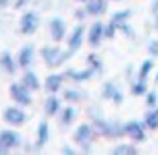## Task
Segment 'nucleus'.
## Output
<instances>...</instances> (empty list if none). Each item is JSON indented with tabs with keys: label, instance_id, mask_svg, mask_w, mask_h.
<instances>
[{
	"label": "nucleus",
	"instance_id": "obj_1",
	"mask_svg": "<svg viewBox=\"0 0 158 155\" xmlns=\"http://www.w3.org/2000/svg\"><path fill=\"white\" fill-rule=\"evenodd\" d=\"M93 127L106 139H122L124 135V123L120 121H106L103 117H95L93 119Z\"/></svg>",
	"mask_w": 158,
	"mask_h": 155
},
{
	"label": "nucleus",
	"instance_id": "obj_2",
	"mask_svg": "<svg viewBox=\"0 0 158 155\" xmlns=\"http://www.w3.org/2000/svg\"><path fill=\"white\" fill-rule=\"evenodd\" d=\"M124 135L134 143H144L148 139V127L144 125V121H126L124 123Z\"/></svg>",
	"mask_w": 158,
	"mask_h": 155
},
{
	"label": "nucleus",
	"instance_id": "obj_3",
	"mask_svg": "<svg viewBox=\"0 0 158 155\" xmlns=\"http://www.w3.org/2000/svg\"><path fill=\"white\" fill-rule=\"evenodd\" d=\"M71 55H73V52H71L69 48L61 50L59 46H45V48L41 50V56L45 59L47 67H59V64H63Z\"/></svg>",
	"mask_w": 158,
	"mask_h": 155
},
{
	"label": "nucleus",
	"instance_id": "obj_4",
	"mask_svg": "<svg viewBox=\"0 0 158 155\" xmlns=\"http://www.w3.org/2000/svg\"><path fill=\"white\" fill-rule=\"evenodd\" d=\"M95 133H98V131H95V127H93V125L83 123V125H79V127L75 129V133H73V141L85 149V147L91 145V141H93V137H95Z\"/></svg>",
	"mask_w": 158,
	"mask_h": 155
},
{
	"label": "nucleus",
	"instance_id": "obj_5",
	"mask_svg": "<svg viewBox=\"0 0 158 155\" xmlns=\"http://www.w3.org/2000/svg\"><path fill=\"white\" fill-rule=\"evenodd\" d=\"M20 143H23V137L16 131H12V129H2L0 131V153H6V151L19 147Z\"/></svg>",
	"mask_w": 158,
	"mask_h": 155
},
{
	"label": "nucleus",
	"instance_id": "obj_6",
	"mask_svg": "<svg viewBox=\"0 0 158 155\" xmlns=\"http://www.w3.org/2000/svg\"><path fill=\"white\" fill-rule=\"evenodd\" d=\"M10 97H12V101L16 103V105H20V107H28L31 103H33L31 91L24 87L23 83H12V85H10Z\"/></svg>",
	"mask_w": 158,
	"mask_h": 155
},
{
	"label": "nucleus",
	"instance_id": "obj_7",
	"mask_svg": "<svg viewBox=\"0 0 158 155\" xmlns=\"http://www.w3.org/2000/svg\"><path fill=\"white\" fill-rule=\"evenodd\" d=\"M19 30H20V34H24V37L35 34V32L39 30V16H37V12H24L23 16H20Z\"/></svg>",
	"mask_w": 158,
	"mask_h": 155
},
{
	"label": "nucleus",
	"instance_id": "obj_8",
	"mask_svg": "<svg viewBox=\"0 0 158 155\" xmlns=\"http://www.w3.org/2000/svg\"><path fill=\"white\" fill-rule=\"evenodd\" d=\"M2 117H4V121L10 127H23V125L27 123V113H24L20 107H6Z\"/></svg>",
	"mask_w": 158,
	"mask_h": 155
},
{
	"label": "nucleus",
	"instance_id": "obj_9",
	"mask_svg": "<svg viewBox=\"0 0 158 155\" xmlns=\"http://www.w3.org/2000/svg\"><path fill=\"white\" fill-rule=\"evenodd\" d=\"M102 97L106 101H112L114 105H122V101H124V93L118 89V85L116 83H112V81H107V83H103V87H102Z\"/></svg>",
	"mask_w": 158,
	"mask_h": 155
},
{
	"label": "nucleus",
	"instance_id": "obj_10",
	"mask_svg": "<svg viewBox=\"0 0 158 155\" xmlns=\"http://www.w3.org/2000/svg\"><path fill=\"white\" fill-rule=\"evenodd\" d=\"M103 38H106V24L103 22H93L87 30V42L91 46H99Z\"/></svg>",
	"mask_w": 158,
	"mask_h": 155
},
{
	"label": "nucleus",
	"instance_id": "obj_11",
	"mask_svg": "<svg viewBox=\"0 0 158 155\" xmlns=\"http://www.w3.org/2000/svg\"><path fill=\"white\" fill-rule=\"evenodd\" d=\"M83 42H85V28L79 24V26L73 28V32H71L69 38H67V48H69L71 52H75V50L81 48Z\"/></svg>",
	"mask_w": 158,
	"mask_h": 155
},
{
	"label": "nucleus",
	"instance_id": "obj_12",
	"mask_svg": "<svg viewBox=\"0 0 158 155\" xmlns=\"http://www.w3.org/2000/svg\"><path fill=\"white\" fill-rule=\"evenodd\" d=\"M49 26H51V38L55 42H61L67 37V24H65L63 18H53Z\"/></svg>",
	"mask_w": 158,
	"mask_h": 155
},
{
	"label": "nucleus",
	"instance_id": "obj_13",
	"mask_svg": "<svg viewBox=\"0 0 158 155\" xmlns=\"http://www.w3.org/2000/svg\"><path fill=\"white\" fill-rule=\"evenodd\" d=\"M107 2L110 0H87L85 2V12L89 16H102L107 12Z\"/></svg>",
	"mask_w": 158,
	"mask_h": 155
},
{
	"label": "nucleus",
	"instance_id": "obj_14",
	"mask_svg": "<svg viewBox=\"0 0 158 155\" xmlns=\"http://www.w3.org/2000/svg\"><path fill=\"white\" fill-rule=\"evenodd\" d=\"M33 59H35L33 46H24V48L19 50V55H16V63H19L20 68H28L31 64H33Z\"/></svg>",
	"mask_w": 158,
	"mask_h": 155
},
{
	"label": "nucleus",
	"instance_id": "obj_15",
	"mask_svg": "<svg viewBox=\"0 0 158 155\" xmlns=\"http://www.w3.org/2000/svg\"><path fill=\"white\" fill-rule=\"evenodd\" d=\"M65 75L71 79V81L83 83V81H89V79H91L93 75H95V71H93L91 67H89V68H83V71H75V68H69V71H67Z\"/></svg>",
	"mask_w": 158,
	"mask_h": 155
},
{
	"label": "nucleus",
	"instance_id": "obj_16",
	"mask_svg": "<svg viewBox=\"0 0 158 155\" xmlns=\"http://www.w3.org/2000/svg\"><path fill=\"white\" fill-rule=\"evenodd\" d=\"M142 121H144V125L148 127V131H158V107H152V109L146 111Z\"/></svg>",
	"mask_w": 158,
	"mask_h": 155
},
{
	"label": "nucleus",
	"instance_id": "obj_17",
	"mask_svg": "<svg viewBox=\"0 0 158 155\" xmlns=\"http://www.w3.org/2000/svg\"><path fill=\"white\" fill-rule=\"evenodd\" d=\"M59 111H61V101L55 97V93H51L49 99L45 101V113L49 117H55V115H59Z\"/></svg>",
	"mask_w": 158,
	"mask_h": 155
},
{
	"label": "nucleus",
	"instance_id": "obj_18",
	"mask_svg": "<svg viewBox=\"0 0 158 155\" xmlns=\"http://www.w3.org/2000/svg\"><path fill=\"white\" fill-rule=\"evenodd\" d=\"M112 153L114 155H136V153H138V147H136L134 141H130V143H118V145L112 149Z\"/></svg>",
	"mask_w": 158,
	"mask_h": 155
},
{
	"label": "nucleus",
	"instance_id": "obj_19",
	"mask_svg": "<svg viewBox=\"0 0 158 155\" xmlns=\"http://www.w3.org/2000/svg\"><path fill=\"white\" fill-rule=\"evenodd\" d=\"M61 85H63V75H49L47 77V81H45V89L49 93H57V91H61Z\"/></svg>",
	"mask_w": 158,
	"mask_h": 155
},
{
	"label": "nucleus",
	"instance_id": "obj_20",
	"mask_svg": "<svg viewBox=\"0 0 158 155\" xmlns=\"http://www.w3.org/2000/svg\"><path fill=\"white\" fill-rule=\"evenodd\" d=\"M130 91H132V95H136V97H144L146 93L150 91L148 89V81L136 77V81H132V85H130Z\"/></svg>",
	"mask_w": 158,
	"mask_h": 155
},
{
	"label": "nucleus",
	"instance_id": "obj_21",
	"mask_svg": "<svg viewBox=\"0 0 158 155\" xmlns=\"http://www.w3.org/2000/svg\"><path fill=\"white\" fill-rule=\"evenodd\" d=\"M20 83H23V85L28 89V91H39V87H41L39 77L33 73V71H27V73L23 75V81H20Z\"/></svg>",
	"mask_w": 158,
	"mask_h": 155
},
{
	"label": "nucleus",
	"instance_id": "obj_22",
	"mask_svg": "<svg viewBox=\"0 0 158 155\" xmlns=\"http://www.w3.org/2000/svg\"><path fill=\"white\" fill-rule=\"evenodd\" d=\"M0 67L4 68L8 75H12L14 68L19 67V63H16V59H12V55H10V52H2V55H0Z\"/></svg>",
	"mask_w": 158,
	"mask_h": 155
},
{
	"label": "nucleus",
	"instance_id": "obj_23",
	"mask_svg": "<svg viewBox=\"0 0 158 155\" xmlns=\"http://www.w3.org/2000/svg\"><path fill=\"white\" fill-rule=\"evenodd\" d=\"M47 139H49V123L47 121H41L39 123V129H37V149H41L43 145L47 143Z\"/></svg>",
	"mask_w": 158,
	"mask_h": 155
},
{
	"label": "nucleus",
	"instance_id": "obj_24",
	"mask_svg": "<svg viewBox=\"0 0 158 155\" xmlns=\"http://www.w3.org/2000/svg\"><path fill=\"white\" fill-rule=\"evenodd\" d=\"M154 73V60L152 56L146 60H142V64L138 67V79H144V81H148V77Z\"/></svg>",
	"mask_w": 158,
	"mask_h": 155
},
{
	"label": "nucleus",
	"instance_id": "obj_25",
	"mask_svg": "<svg viewBox=\"0 0 158 155\" xmlns=\"http://www.w3.org/2000/svg\"><path fill=\"white\" fill-rule=\"evenodd\" d=\"M130 16H132V10H118V12L112 14V22H116L118 26H120V24L128 22V20H130Z\"/></svg>",
	"mask_w": 158,
	"mask_h": 155
},
{
	"label": "nucleus",
	"instance_id": "obj_26",
	"mask_svg": "<svg viewBox=\"0 0 158 155\" xmlns=\"http://www.w3.org/2000/svg\"><path fill=\"white\" fill-rule=\"evenodd\" d=\"M75 115H77V111H75L73 107H65L63 113H61V123L63 125H71L75 121Z\"/></svg>",
	"mask_w": 158,
	"mask_h": 155
},
{
	"label": "nucleus",
	"instance_id": "obj_27",
	"mask_svg": "<svg viewBox=\"0 0 158 155\" xmlns=\"http://www.w3.org/2000/svg\"><path fill=\"white\" fill-rule=\"evenodd\" d=\"M144 103L148 109H152V107H158V93L156 91H148L144 95Z\"/></svg>",
	"mask_w": 158,
	"mask_h": 155
},
{
	"label": "nucleus",
	"instance_id": "obj_28",
	"mask_svg": "<svg viewBox=\"0 0 158 155\" xmlns=\"http://www.w3.org/2000/svg\"><path fill=\"white\" fill-rule=\"evenodd\" d=\"M118 30H120V26H118L116 22H112V20H110V22L106 24V38H114L118 34Z\"/></svg>",
	"mask_w": 158,
	"mask_h": 155
},
{
	"label": "nucleus",
	"instance_id": "obj_29",
	"mask_svg": "<svg viewBox=\"0 0 158 155\" xmlns=\"http://www.w3.org/2000/svg\"><path fill=\"white\" fill-rule=\"evenodd\" d=\"M148 55L152 59H158V38H150L148 41Z\"/></svg>",
	"mask_w": 158,
	"mask_h": 155
},
{
	"label": "nucleus",
	"instance_id": "obj_30",
	"mask_svg": "<svg viewBox=\"0 0 158 155\" xmlns=\"http://www.w3.org/2000/svg\"><path fill=\"white\" fill-rule=\"evenodd\" d=\"M87 60H89V67H91L95 73H98V71H102V60H99L95 55H89V56H87Z\"/></svg>",
	"mask_w": 158,
	"mask_h": 155
},
{
	"label": "nucleus",
	"instance_id": "obj_31",
	"mask_svg": "<svg viewBox=\"0 0 158 155\" xmlns=\"http://www.w3.org/2000/svg\"><path fill=\"white\" fill-rule=\"evenodd\" d=\"M65 99L67 101H81V99H83V93H79V91H75V89H71V91L65 93Z\"/></svg>",
	"mask_w": 158,
	"mask_h": 155
},
{
	"label": "nucleus",
	"instance_id": "obj_32",
	"mask_svg": "<svg viewBox=\"0 0 158 155\" xmlns=\"http://www.w3.org/2000/svg\"><path fill=\"white\" fill-rule=\"evenodd\" d=\"M120 32H124L126 37H134V30H132L130 22H124V24H120Z\"/></svg>",
	"mask_w": 158,
	"mask_h": 155
},
{
	"label": "nucleus",
	"instance_id": "obj_33",
	"mask_svg": "<svg viewBox=\"0 0 158 155\" xmlns=\"http://www.w3.org/2000/svg\"><path fill=\"white\" fill-rule=\"evenodd\" d=\"M152 28H156V30H158V10H154V12H152Z\"/></svg>",
	"mask_w": 158,
	"mask_h": 155
},
{
	"label": "nucleus",
	"instance_id": "obj_34",
	"mask_svg": "<svg viewBox=\"0 0 158 155\" xmlns=\"http://www.w3.org/2000/svg\"><path fill=\"white\" fill-rule=\"evenodd\" d=\"M24 4H27V0H16V2H14L16 8H20V6H24Z\"/></svg>",
	"mask_w": 158,
	"mask_h": 155
},
{
	"label": "nucleus",
	"instance_id": "obj_35",
	"mask_svg": "<svg viewBox=\"0 0 158 155\" xmlns=\"http://www.w3.org/2000/svg\"><path fill=\"white\" fill-rule=\"evenodd\" d=\"M154 83H156V85H158V71H156V73H154Z\"/></svg>",
	"mask_w": 158,
	"mask_h": 155
},
{
	"label": "nucleus",
	"instance_id": "obj_36",
	"mask_svg": "<svg viewBox=\"0 0 158 155\" xmlns=\"http://www.w3.org/2000/svg\"><path fill=\"white\" fill-rule=\"evenodd\" d=\"M8 4V0H0V6H6Z\"/></svg>",
	"mask_w": 158,
	"mask_h": 155
},
{
	"label": "nucleus",
	"instance_id": "obj_37",
	"mask_svg": "<svg viewBox=\"0 0 158 155\" xmlns=\"http://www.w3.org/2000/svg\"><path fill=\"white\" fill-rule=\"evenodd\" d=\"M77 2H83V4H85V2H87V0H77Z\"/></svg>",
	"mask_w": 158,
	"mask_h": 155
},
{
	"label": "nucleus",
	"instance_id": "obj_38",
	"mask_svg": "<svg viewBox=\"0 0 158 155\" xmlns=\"http://www.w3.org/2000/svg\"><path fill=\"white\" fill-rule=\"evenodd\" d=\"M110 2H120V0H110Z\"/></svg>",
	"mask_w": 158,
	"mask_h": 155
}]
</instances>
